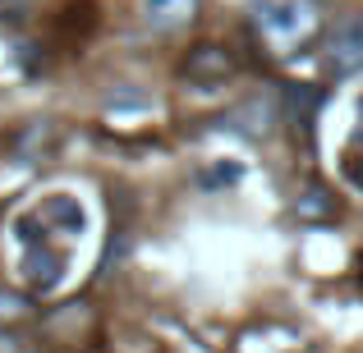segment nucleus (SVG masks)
<instances>
[{
    "label": "nucleus",
    "instance_id": "obj_4",
    "mask_svg": "<svg viewBox=\"0 0 363 353\" xmlns=\"http://www.w3.org/2000/svg\"><path fill=\"white\" fill-rule=\"evenodd\" d=\"M194 5L198 0H143V18L152 28H179L194 18Z\"/></svg>",
    "mask_w": 363,
    "mask_h": 353
},
{
    "label": "nucleus",
    "instance_id": "obj_2",
    "mask_svg": "<svg viewBox=\"0 0 363 353\" xmlns=\"http://www.w3.org/2000/svg\"><path fill=\"white\" fill-rule=\"evenodd\" d=\"M327 64L331 74L350 79V74H363V14L340 18L327 33Z\"/></svg>",
    "mask_w": 363,
    "mask_h": 353
},
{
    "label": "nucleus",
    "instance_id": "obj_5",
    "mask_svg": "<svg viewBox=\"0 0 363 353\" xmlns=\"http://www.w3.org/2000/svg\"><path fill=\"white\" fill-rule=\"evenodd\" d=\"M0 353H14V340H9L5 330H0Z\"/></svg>",
    "mask_w": 363,
    "mask_h": 353
},
{
    "label": "nucleus",
    "instance_id": "obj_1",
    "mask_svg": "<svg viewBox=\"0 0 363 353\" xmlns=\"http://www.w3.org/2000/svg\"><path fill=\"white\" fill-rule=\"evenodd\" d=\"M253 23L262 28L272 42L294 46V42H303V37L313 33V23H318V9H313V0H257Z\"/></svg>",
    "mask_w": 363,
    "mask_h": 353
},
{
    "label": "nucleus",
    "instance_id": "obj_3",
    "mask_svg": "<svg viewBox=\"0 0 363 353\" xmlns=\"http://www.w3.org/2000/svg\"><path fill=\"white\" fill-rule=\"evenodd\" d=\"M189 79H198V83H212V79H225L230 74V55L221 51V46H198L194 55H189Z\"/></svg>",
    "mask_w": 363,
    "mask_h": 353
}]
</instances>
